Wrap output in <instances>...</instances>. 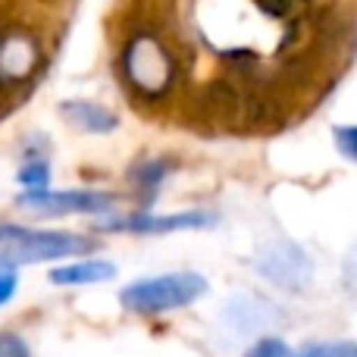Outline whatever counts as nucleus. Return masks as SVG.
<instances>
[{"instance_id":"obj_1","label":"nucleus","mask_w":357,"mask_h":357,"mask_svg":"<svg viewBox=\"0 0 357 357\" xmlns=\"http://www.w3.org/2000/svg\"><path fill=\"white\" fill-rule=\"evenodd\" d=\"M207 279L201 273H160V276L135 279L119 291V304L129 314L138 317H157L167 310H178L195 304L197 298L207 295Z\"/></svg>"},{"instance_id":"obj_2","label":"nucleus","mask_w":357,"mask_h":357,"mask_svg":"<svg viewBox=\"0 0 357 357\" xmlns=\"http://www.w3.org/2000/svg\"><path fill=\"white\" fill-rule=\"evenodd\" d=\"M98 245L94 238H82L73 232H44V229L3 226L0 232V270H16L38 260H60L88 254Z\"/></svg>"},{"instance_id":"obj_3","label":"nucleus","mask_w":357,"mask_h":357,"mask_svg":"<svg viewBox=\"0 0 357 357\" xmlns=\"http://www.w3.org/2000/svg\"><path fill=\"white\" fill-rule=\"evenodd\" d=\"M254 270L270 285L285 291H304L314 282V260L304 254V248H298L289 238L266 241L254 257Z\"/></svg>"},{"instance_id":"obj_4","label":"nucleus","mask_w":357,"mask_h":357,"mask_svg":"<svg viewBox=\"0 0 357 357\" xmlns=\"http://www.w3.org/2000/svg\"><path fill=\"white\" fill-rule=\"evenodd\" d=\"M123 69L129 75V82L144 94H160L167 91L169 79H173V60L163 50L160 41H154L151 35H142L126 47Z\"/></svg>"},{"instance_id":"obj_5","label":"nucleus","mask_w":357,"mask_h":357,"mask_svg":"<svg viewBox=\"0 0 357 357\" xmlns=\"http://www.w3.org/2000/svg\"><path fill=\"white\" fill-rule=\"evenodd\" d=\"M216 213L210 210H182V213H132V216H100L94 226L104 232H132V235H160L176 229H204L213 226Z\"/></svg>"},{"instance_id":"obj_6","label":"nucleus","mask_w":357,"mask_h":357,"mask_svg":"<svg viewBox=\"0 0 357 357\" xmlns=\"http://www.w3.org/2000/svg\"><path fill=\"white\" fill-rule=\"evenodd\" d=\"M19 204L31 210H41L47 216H63V213H110L116 197L107 191H88V188H73V191H22Z\"/></svg>"},{"instance_id":"obj_7","label":"nucleus","mask_w":357,"mask_h":357,"mask_svg":"<svg viewBox=\"0 0 357 357\" xmlns=\"http://www.w3.org/2000/svg\"><path fill=\"white\" fill-rule=\"evenodd\" d=\"M60 113L69 123L79 126L82 132H91V135H110L119 126V119L107 107L91 104V100H66V104H60Z\"/></svg>"},{"instance_id":"obj_8","label":"nucleus","mask_w":357,"mask_h":357,"mask_svg":"<svg viewBox=\"0 0 357 357\" xmlns=\"http://www.w3.org/2000/svg\"><path fill=\"white\" fill-rule=\"evenodd\" d=\"M35 60H38V50L25 35H10L0 41V75H6V79L29 75Z\"/></svg>"},{"instance_id":"obj_9","label":"nucleus","mask_w":357,"mask_h":357,"mask_svg":"<svg viewBox=\"0 0 357 357\" xmlns=\"http://www.w3.org/2000/svg\"><path fill=\"white\" fill-rule=\"evenodd\" d=\"M113 276H116V266L110 260H79V264L50 270V282L54 285H94V282H107Z\"/></svg>"},{"instance_id":"obj_10","label":"nucleus","mask_w":357,"mask_h":357,"mask_svg":"<svg viewBox=\"0 0 357 357\" xmlns=\"http://www.w3.org/2000/svg\"><path fill=\"white\" fill-rule=\"evenodd\" d=\"M270 310H273L270 304L254 298V295H235L226 307V320L232 323L238 333H254V329L270 323V317H273Z\"/></svg>"},{"instance_id":"obj_11","label":"nucleus","mask_w":357,"mask_h":357,"mask_svg":"<svg viewBox=\"0 0 357 357\" xmlns=\"http://www.w3.org/2000/svg\"><path fill=\"white\" fill-rule=\"evenodd\" d=\"M169 169H173V163H167V160H151V163H142V167L135 169V182L142 191H148V197H144L148 204L157 197V188H160V182L167 178Z\"/></svg>"},{"instance_id":"obj_12","label":"nucleus","mask_w":357,"mask_h":357,"mask_svg":"<svg viewBox=\"0 0 357 357\" xmlns=\"http://www.w3.org/2000/svg\"><path fill=\"white\" fill-rule=\"evenodd\" d=\"M19 185H25V191H44L50 188V163L44 157L38 160H29L22 169H19Z\"/></svg>"},{"instance_id":"obj_13","label":"nucleus","mask_w":357,"mask_h":357,"mask_svg":"<svg viewBox=\"0 0 357 357\" xmlns=\"http://www.w3.org/2000/svg\"><path fill=\"white\" fill-rule=\"evenodd\" d=\"M298 357H357L354 342H320V345L304 348Z\"/></svg>"},{"instance_id":"obj_14","label":"nucleus","mask_w":357,"mask_h":357,"mask_svg":"<svg viewBox=\"0 0 357 357\" xmlns=\"http://www.w3.org/2000/svg\"><path fill=\"white\" fill-rule=\"evenodd\" d=\"M245 357H291V351L282 339H270V335H266V339H260Z\"/></svg>"},{"instance_id":"obj_15","label":"nucleus","mask_w":357,"mask_h":357,"mask_svg":"<svg viewBox=\"0 0 357 357\" xmlns=\"http://www.w3.org/2000/svg\"><path fill=\"white\" fill-rule=\"evenodd\" d=\"M335 148L357 163V126H339L335 129Z\"/></svg>"},{"instance_id":"obj_16","label":"nucleus","mask_w":357,"mask_h":357,"mask_svg":"<svg viewBox=\"0 0 357 357\" xmlns=\"http://www.w3.org/2000/svg\"><path fill=\"white\" fill-rule=\"evenodd\" d=\"M0 357H31L29 345L16 333H0Z\"/></svg>"},{"instance_id":"obj_17","label":"nucleus","mask_w":357,"mask_h":357,"mask_svg":"<svg viewBox=\"0 0 357 357\" xmlns=\"http://www.w3.org/2000/svg\"><path fill=\"white\" fill-rule=\"evenodd\" d=\"M16 273L13 270H0V304H6L13 295H16Z\"/></svg>"},{"instance_id":"obj_18","label":"nucleus","mask_w":357,"mask_h":357,"mask_svg":"<svg viewBox=\"0 0 357 357\" xmlns=\"http://www.w3.org/2000/svg\"><path fill=\"white\" fill-rule=\"evenodd\" d=\"M345 282H348V289L357 295V248L348 254V260H345Z\"/></svg>"},{"instance_id":"obj_19","label":"nucleus","mask_w":357,"mask_h":357,"mask_svg":"<svg viewBox=\"0 0 357 357\" xmlns=\"http://www.w3.org/2000/svg\"><path fill=\"white\" fill-rule=\"evenodd\" d=\"M0 232H3V222H0Z\"/></svg>"}]
</instances>
